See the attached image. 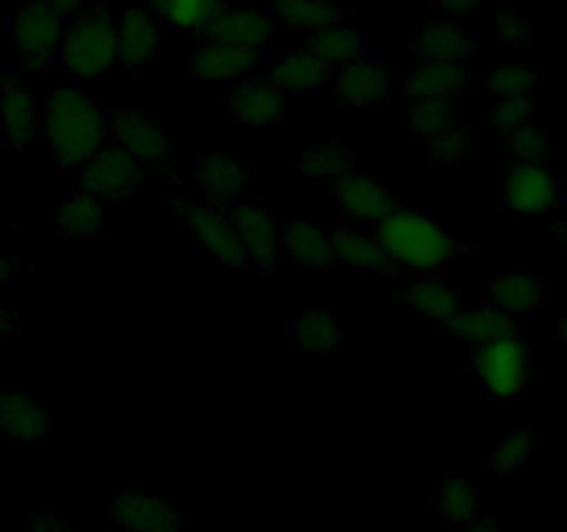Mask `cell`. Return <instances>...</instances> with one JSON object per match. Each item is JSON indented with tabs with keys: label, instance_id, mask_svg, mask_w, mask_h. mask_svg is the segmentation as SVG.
Instances as JSON below:
<instances>
[{
	"label": "cell",
	"instance_id": "obj_1",
	"mask_svg": "<svg viewBox=\"0 0 567 532\" xmlns=\"http://www.w3.org/2000/svg\"><path fill=\"white\" fill-rule=\"evenodd\" d=\"M42 136L59 166L81 170L109 144V114L83 89L61 86L44 100Z\"/></svg>",
	"mask_w": 567,
	"mask_h": 532
},
{
	"label": "cell",
	"instance_id": "obj_2",
	"mask_svg": "<svg viewBox=\"0 0 567 532\" xmlns=\"http://www.w3.org/2000/svg\"><path fill=\"white\" fill-rule=\"evenodd\" d=\"M377 242L391 264L413 272H432L446 266L457 255V242L435 216L415 208H393L380 222Z\"/></svg>",
	"mask_w": 567,
	"mask_h": 532
},
{
	"label": "cell",
	"instance_id": "obj_3",
	"mask_svg": "<svg viewBox=\"0 0 567 532\" xmlns=\"http://www.w3.org/2000/svg\"><path fill=\"white\" fill-rule=\"evenodd\" d=\"M59 61L81 81H100L120 61L116 25L105 11H86L70 22L59 44Z\"/></svg>",
	"mask_w": 567,
	"mask_h": 532
},
{
	"label": "cell",
	"instance_id": "obj_4",
	"mask_svg": "<svg viewBox=\"0 0 567 532\" xmlns=\"http://www.w3.org/2000/svg\"><path fill=\"white\" fill-rule=\"evenodd\" d=\"M471 369L476 371L487 393L509 402L529 386V347L520 341L518 332H509L496 341L474 347Z\"/></svg>",
	"mask_w": 567,
	"mask_h": 532
},
{
	"label": "cell",
	"instance_id": "obj_5",
	"mask_svg": "<svg viewBox=\"0 0 567 532\" xmlns=\"http://www.w3.org/2000/svg\"><path fill=\"white\" fill-rule=\"evenodd\" d=\"M109 136L116 147L131 153L138 164L169 175L177 164V147L172 144L166 127L153 114L142 109H120L109 116Z\"/></svg>",
	"mask_w": 567,
	"mask_h": 532
},
{
	"label": "cell",
	"instance_id": "obj_6",
	"mask_svg": "<svg viewBox=\"0 0 567 532\" xmlns=\"http://www.w3.org/2000/svg\"><path fill=\"white\" fill-rule=\"evenodd\" d=\"M177 216H181L183 227L192 233L199 242V247L210 255L219 264L230 266V269H244L247 258H244V249L238 244L236 231H233V222L225 211L216 203L205 197H183L177 203Z\"/></svg>",
	"mask_w": 567,
	"mask_h": 532
},
{
	"label": "cell",
	"instance_id": "obj_7",
	"mask_svg": "<svg viewBox=\"0 0 567 532\" xmlns=\"http://www.w3.org/2000/svg\"><path fill=\"white\" fill-rule=\"evenodd\" d=\"M64 17L53 9L50 0H28L11 20V39L17 44L22 66L42 70L59 53L64 37Z\"/></svg>",
	"mask_w": 567,
	"mask_h": 532
},
{
	"label": "cell",
	"instance_id": "obj_8",
	"mask_svg": "<svg viewBox=\"0 0 567 532\" xmlns=\"http://www.w3.org/2000/svg\"><path fill=\"white\" fill-rule=\"evenodd\" d=\"M227 216H230L247 264L264 272H275L282 260V236L277 216L247 200H236Z\"/></svg>",
	"mask_w": 567,
	"mask_h": 532
},
{
	"label": "cell",
	"instance_id": "obj_9",
	"mask_svg": "<svg viewBox=\"0 0 567 532\" xmlns=\"http://www.w3.org/2000/svg\"><path fill=\"white\" fill-rule=\"evenodd\" d=\"M275 31L277 20L269 9L221 3L203 33L208 37V42L233 44V48L258 50L260 53L269 44V39L275 37Z\"/></svg>",
	"mask_w": 567,
	"mask_h": 532
},
{
	"label": "cell",
	"instance_id": "obj_10",
	"mask_svg": "<svg viewBox=\"0 0 567 532\" xmlns=\"http://www.w3.org/2000/svg\"><path fill=\"white\" fill-rule=\"evenodd\" d=\"M81 183L100 200L131 197L142 188V164L116 144H105L81 166Z\"/></svg>",
	"mask_w": 567,
	"mask_h": 532
},
{
	"label": "cell",
	"instance_id": "obj_11",
	"mask_svg": "<svg viewBox=\"0 0 567 532\" xmlns=\"http://www.w3.org/2000/svg\"><path fill=\"white\" fill-rule=\"evenodd\" d=\"M0 122H3L0 136L9 150H25L42 127L37 98L17 72L0 70Z\"/></svg>",
	"mask_w": 567,
	"mask_h": 532
},
{
	"label": "cell",
	"instance_id": "obj_12",
	"mask_svg": "<svg viewBox=\"0 0 567 532\" xmlns=\"http://www.w3.org/2000/svg\"><path fill=\"white\" fill-rule=\"evenodd\" d=\"M109 519L127 532H183L175 504L142 491H111Z\"/></svg>",
	"mask_w": 567,
	"mask_h": 532
},
{
	"label": "cell",
	"instance_id": "obj_13",
	"mask_svg": "<svg viewBox=\"0 0 567 532\" xmlns=\"http://www.w3.org/2000/svg\"><path fill=\"white\" fill-rule=\"evenodd\" d=\"M410 53L421 64H465L476 53V39L457 20L437 17L413 33Z\"/></svg>",
	"mask_w": 567,
	"mask_h": 532
},
{
	"label": "cell",
	"instance_id": "obj_14",
	"mask_svg": "<svg viewBox=\"0 0 567 532\" xmlns=\"http://www.w3.org/2000/svg\"><path fill=\"white\" fill-rule=\"evenodd\" d=\"M393 81L388 64L377 55H363L341 70V75L332 83V94L338 103L365 109V105H380L391 94Z\"/></svg>",
	"mask_w": 567,
	"mask_h": 532
},
{
	"label": "cell",
	"instance_id": "obj_15",
	"mask_svg": "<svg viewBox=\"0 0 567 532\" xmlns=\"http://www.w3.org/2000/svg\"><path fill=\"white\" fill-rule=\"evenodd\" d=\"M286 94L266 78H252V81L236 83L230 98L225 100L227 116L236 125L247 127H269L286 114Z\"/></svg>",
	"mask_w": 567,
	"mask_h": 532
},
{
	"label": "cell",
	"instance_id": "obj_16",
	"mask_svg": "<svg viewBox=\"0 0 567 532\" xmlns=\"http://www.w3.org/2000/svg\"><path fill=\"white\" fill-rule=\"evenodd\" d=\"M336 200L338 208L347 216L360 222H374L380 225L393 208H396V200H393L391 188L385 183L377 181L369 172H349L347 177L336 183Z\"/></svg>",
	"mask_w": 567,
	"mask_h": 532
},
{
	"label": "cell",
	"instance_id": "obj_17",
	"mask_svg": "<svg viewBox=\"0 0 567 532\" xmlns=\"http://www.w3.org/2000/svg\"><path fill=\"white\" fill-rule=\"evenodd\" d=\"M260 66L258 50L233 48V44L203 42L194 53L192 78L199 83H244Z\"/></svg>",
	"mask_w": 567,
	"mask_h": 532
},
{
	"label": "cell",
	"instance_id": "obj_18",
	"mask_svg": "<svg viewBox=\"0 0 567 532\" xmlns=\"http://www.w3.org/2000/svg\"><path fill=\"white\" fill-rule=\"evenodd\" d=\"M116 44H120V64L133 75L144 72L161 53L158 20L144 9H127L116 25Z\"/></svg>",
	"mask_w": 567,
	"mask_h": 532
},
{
	"label": "cell",
	"instance_id": "obj_19",
	"mask_svg": "<svg viewBox=\"0 0 567 532\" xmlns=\"http://www.w3.org/2000/svg\"><path fill=\"white\" fill-rule=\"evenodd\" d=\"M0 430L14 441L42 443L53 432V410L25 391L0 388Z\"/></svg>",
	"mask_w": 567,
	"mask_h": 532
},
{
	"label": "cell",
	"instance_id": "obj_20",
	"mask_svg": "<svg viewBox=\"0 0 567 532\" xmlns=\"http://www.w3.org/2000/svg\"><path fill=\"white\" fill-rule=\"evenodd\" d=\"M504 203L520 214H543L557 203V183L543 164L518 161L504 177Z\"/></svg>",
	"mask_w": 567,
	"mask_h": 532
},
{
	"label": "cell",
	"instance_id": "obj_21",
	"mask_svg": "<svg viewBox=\"0 0 567 532\" xmlns=\"http://www.w3.org/2000/svg\"><path fill=\"white\" fill-rule=\"evenodd\" d=\"M197 183L210 203H236L247 188V166L225 150L203 147L197 155Z\"/></svg>",
	"mask_w": 567,
	"mask_h": 532
},
{
	"label": "cell",
	"instance_id": "obj_22",
	"mask_svg": "<svg viewBox=\"0 0 567 532\" xmlns=\"http://www.w3.org/2000/svg\"><path fill=\"white\" fill-rule=\"evenodd\" d=\"M282 258L308 269L330 272L336 269L332 258L330 233L316 219H291L282 231Z\"/></svg>",
	"mask_w": 567,
	"mask_h": 532
},
{
	"label": "cell",
	"instance_id": "obj_23",
	"mask_svg": "<svg viewBox=\"0 0 567 532\" xmlns=\"http://www.w3.org/2000/svg\"><path fill=\"white\" fill-rule=\"evenodd\" d=\"M402 299L415 316L437 321V325H446V321L463 308L460 288L435 275L415 277V280L402 291Z\"/></svg>",
	"mask_w": 567,
	"mask_h": 532
},
{
	"label": "cell",
	"instance_id": "obj_24",
	"mask_svg": "<svg viewBox=\"0 0 567 532\" xmlns=\"http://www.w3.org/2000/svg\"><path fill=\"white\" fill-rule=\"evenodd\" d=\"M105 225H109L105 205L86 188L66 194L55 205V231H59V236L86 242V238H97L105 231Z\"/></svg>",
	"mask_w": 567,
	"mask_h": 532
},
{
	"label": "cell",
	"instance_id": "obj_25",
	"mask_svg": "<svg viewBox=\"0 0 567 532\" xmlns=\"http://www.w3.org/2000/svg\"><path fill=\"white\" fill-rule=\"evenodd\" d=\"M446 327L452 336H457L460 341L471 344V347H482V344H491L496 338L509 336L515 330L513 316H507L504 310H498L496 305H474V308H460L452 319L446 321Z\"/></svg>",
	"mask_w": 567,
	"mask_h": 532
},
{
	"label": "cell",
	"instance_id": "obj_26",
	"mask_svg": "<svg viewBox=\"0 0 567 532\" xmlns=\"http://www.w3.org/2000/svg\"><path fill=\"white\" fill-rule=\"evenodd\" d=\"M471 81L465 64H421L404 81L402 92L410 100H454Z\"/></svg>",
	"mask_w": 567,
	"mask_h": 532
},
{
	"label": "cell",
	"instance_id": "obj_27",
	"mask_svg": "<svg viewBox=\"0 0 567 532\" xmlns=\"http://www.w3.org/2000/svg\"><path fill=\"white\" fill-rule=\"evenodd\" d=\"M288 338L308 355L336 352L343 341V325L330 308H308L288 325Z\"/></svg>",
	"mask_w": 567,
	"mask_h": 532
},
{
	"label": "cell",
	"instance_id": "obj_28",
	"mask_svg": "<svg viewBox=\"0 0 567 532\" xmlns=\"http://www.w3.org/2000/svg\"><path fill=\"white\" fill-rule=\"evenodd\" d=\"M369 37L358 25H352V22H336V25L308 37V50L319 55L330 70L363 59V55H369Z\"/></svg>",
	"mask_w": 567,
	"mask_h": 532
},
{
	"label": "cell",
	"instance_id": "obj_29",
	"mask_svg": "<svg viewBox=\"0 0 567 532\" xmlns=\"http://www.w3.org/2000/svg\"><path fill=\"white\" fill-rule=\"evenodd\" d=\"M275 20L293 33H313L343 22V9L336 0H275Z\"/></svg>",
	"mask_w": 567,
	"mask_h": 532
},
{
	"label": "cell",
	"instance_id": "obj_30",
	"mask_svg": "<svg viewBox=\"0 0 567 532\" xmlns=\"http://www.w3.org/2000/svg\"><path fill=\"white\" fill-rule=\"evenodd\" d=\"M330 66L313 55L310 50H291L286 55H277L269 64V81L286 92H305V89H316L319 83L327 81Z\"/></svg>",
	"mask_w": 567,
	"mask_h": 532
},
{
	"label": "cell",
	"instance_id": "obj_31",
	"mask_svg": "<svg viewBox=\"0 0 567 532\" xmlns=\"http://www.w3.org/2000/svg\"><path fill=\"white\" fill-rule=\"evenodd\" d=\"M330 247L336 264H349L360 272H374V275H388L391 272V258L385 255V249L380 247V242L360 231H341L330 233Z\"/></svg>",
	"mask_w": 567,
	"mask_h": 532
},
{
	"label": "cell",
	"instance_id": "obj_32",
	"mask_svg": "<svg viewBox=\"0 0 567 532\" xmlns=\"http://www.w3.org/2000/svg\"><path fill=\"white\" fill-rule=\"evenodd\" d=\"M297 170L302 172L310 181H332L338 183L341 177H347L349 172H354V150L343 142H319L305 147V153L299 155Z\"/></svg>",
	"mask_w": 567,
	"mask_h": 532
},
{
	"label": "cell",
	"instance_id": "obj_33",
	"mask_svg": "<svg viewBox=\"0 0 567 532\" xmlns=\"http://www.w3.org/2000/svg\"><path fill=\"white\" fill-rule=\"evenodd\" d=\"M491 299L507 316L532 314L543 303V280L532 275H498L491 280Z\"/></svg>",
	"mask_w": 567,
	"mask_h": 532
},
{
	"label": "cell",
	"instance_id": "obj_34",
	"mask_svg": "<svg viewBox=\"0 0 567 532\" xmlns=\"http://www.w3.org/2000/svg\"><path fill=\"white\" fill-rule=\"evenodd\" d=\"M435 508L441 513L443 524L449 526H468L476 521V510H480V491L471 485L465 477L446 474L441 488L435 491Z\"/></svg>",
	"mask_w": 567,
	"mask_h": 532
},
{
	"label": "cell",
	"instance_id": "obj_35",
	"mask_svg": "<svg viewBox=\"0 0 567 532\" xmlns=\"http://www.w3.org/2000/svg\"><path fill=\"white\" fill-rule=\"evenodd\" d=\"M150 6L155 20H164L183 33H203L221 0H150Z\"/></svg>",
	"mask_w": 567,
	"mask_h": 532
},
{
	"label": "cell",
	"instance_id": "obj_36",
	"mask_svg": "<svg viewBox=\"0 0 567 532\" xmlns=\"http://www.w3.org/2000/svg\"><path fill=\"white\" fill-rule=\"evenodd\" d=\"M457 122V103L454 100H413L410 111L404 114V125L413 136L432 139L449 131Z\"/></svg>",
	"mask_w": 567,
	"mask_h": 532
},
{
	"label": "cell",
	"instance_id": "obj_37",
	"mask_svg": "<svg viewBox=\"0 0 567 532\" xmlns=\"http://www.w3.org/2000/svg\"><path fill=\"white\" fill-rule=\"evenodd\" d=\"M529 449L532 438L529 432L513 430L504 438H498V443L493 447V452L487 454V469L496 471L502 477H515L526 469L529 463Z\"/></svg>",
	"mask_w": 567,
	"mask_h": 532
},
{
	"label": "cell",
	"instance_id": "obj_38",
	"mask_svg": "<svg viewBox=\"0 0 567 532\" xmlns=\"http://www.w3.org/2000/svg\"><path fill=\"white\" fill-rule=\"evenodd\" d=\"M471 150H474L471 133L454 125L437 136L426 139V164L435 166V170H449V166L463 164Z\"/></svg>",
	"mask_w": 567,
	"mask_h": 532
},
{
	"label": "cell",
	"instance_id": "obj_39",
	"mask_svg": "<svg viewBox=\"0 0 567 532\" xmlns=\"http://www.w3.org/2000/svg\"><path fill=\"white\" fill-rule=\"evenodd\" d=\"M535 83H537L535 72L526 70V66H520V64H513V61L493 66V70L485 75L487 92L496 94V98H502V100L529 98V92L535 89Z\"/></svg>",
	"mask_w": 567,
	"mask_h": 532
},
{
	"label": "cell",
	"instance_id": "obj_40",
	"mask_svg": "<svg viewBox=\"0 0 567 532\" xmlns=\"http://www.w3.org/2000/svg\"><path fill=\"white\" fill-rule=\"evenodd\" d=\"M507 142L509 150H513V153L518 155V161H524V164H540L548 153V133L543 131L540 125H532V122H526V125L507 133Z\"/></svg>",
	"mask_w": 567,
	"mask_h": 532
},
{
	"label": "cell",
	"instance_id": "obj_41",
	"mask_svg": "<svg viewBox=\"0 0 567 532\" xmlns=\"http://www.w3.org/2000/svg\"><path fill=\"white\" fill-rule=\"evenodd\" d=\"M532 114H535V105L529 103V98H513V100H502V103H498V109L493 111L491 122L496 131L513 133L515 127L526 125V122L532 120Z\"/></svg>",
	"mask_w": 567,
	"mask_h": 532
},
{
	"label": "cell",
	"instance_id": "obj_42",
	"mask_svg": "<svg viewBox=\"0 0 567 532\" xmlns=\"http://www.w3.org/2000/svg\"><path fill=\"white\" fill-rule=\"evenodd\" d=\"M532 22L524 14H515V11H498L496 17V37L502 42V48H524L529 42Z\"/></svg>",
	"mask_w": 567,
	"mask_h": 532
},
{
	"label": "cell",
	"instance_id": "obj_43",
	"mask_svg": "<svg viewBox=\"0 0 567 532\" xmlns=\"http://www.w3.org/2000/svg\"><path fill=\"white\" fill-rule=\"evenodd\" d=\"M25 532H72L70 519L55 513V508H39L33 513L31 524L25 526Z\"/></svg>",
	"mask_w": 567,
	"mask_h": 532
},
{
	"label": "cell",
	"instance_id": "obj_44",
	"mask_svg": "<svg viewBox=\"0 0 567 532\" xmlns=\"http://www.w3.org/2000/svg\"><path fill=\"white\" fill-rule=\"evenodd\" d=\"M432 6H437L449 20H460V17L474 14L482 6V0H432Z\"/></svg>",
	"mask_w": 567,
	"mask_h": 532
},
{
	"label": "cell",
	"instance_id": "obj_45",
	"mask_svg": "<svg viewBox=\"0 0 567 532\" xmlns=\"http://www.w3.org/2000/svg\"><path fill=\"white\" fill-rule=\"evenodd\" d=\"M17 332H20V321L14 319V314H11V310H6L3 305H0V347H3L9 338H14Z\"/></svg>",
	"mask_w": 567,
	"mask_h": 532
},
{
	"label": "cell",
	"instance_id": "obj_46",
	"mask_svg": "<svg viewBox=\"0 0 567 532\" xmlns=\"http://www.w3.org/2000/svg\"><path fill=\"white\" fill-rule=\"evenodd\" d=\"M50 3H53V9L59 11V14L64 17V20H70V17L81 14V11L86 9V6L92 3V0H50Z\"/></svg>",
	"mask_w": 567,
	"mask_h": 532
},
{
	"label": "cell",
	"instance_id": "obj_47",
	"mask_svg": "<svg viewBox=\"0 0 567 532\" xmlns=\"http://www.w3.org/2000/svg\"><path fill=\"white\" fill-rule=\"evenodd\" d=\"M14 277H17V264L11 258H6L3 253H0V288L9 286Z\"/></svg>",
	"mask_w": 567,
	"mask_h": 532
},
{
	"label": "cell",
	"instance_id": "obj_48",
	"mask_svg": "<svg viewBox=\"0 0 567 532\" xmlns=\"http://www.w3.org/2000/svg\"><path fill=\"white\" fill-rule=\"evenodd\" d=\"M465 532H498V526H496V521H491V519H476L465 526Z\"/></svg>",
	"mask_w": 567,
	"mask_h": 532
},
{
	"label": "cell",
	"instance_id": "obj_49",
	"mask_svg": "<svg viewBox=\"0 0 567 532\" xmlns=\"http://www.w3.org/2000/svg\"><path fill=\"white\" fill-rule=\"evenodd\" d=\"M557 236L563 238V242L567 244V219H565V222H559V225H557Z\"/></svg>",
	"mask_w": 567,
	"mask_h": 532
},
{
	"label": "cell",
	"instance_id": "obj_50",
	"mask_svg": "<svg viewBox=\"0 0 567 532\" xmlns=\"http://www.w3.org/2000/svg\"><path fill=\"white\" fill-rule=\"evenodd\" d=\"M559 336H563V341L567 344V316L563 319V325H559Z\"/></svg>",
	"mask_w": 567,
	"mask_h": 532
},
{
	"label": "cell",
	"instance_id": "obj_51",
	"mask_svg": "<svg viewBox=\"0 0 567 532\" xmlns=\"http://www.w3.org/2000/svg\"><path fill=\"white\" fill-rule=\"evenodd\" d=\"M336 3H338V0H336Z\"/></svg>",
	"mask_w": 567,
	"mask_h": 532
}]
</instances>
